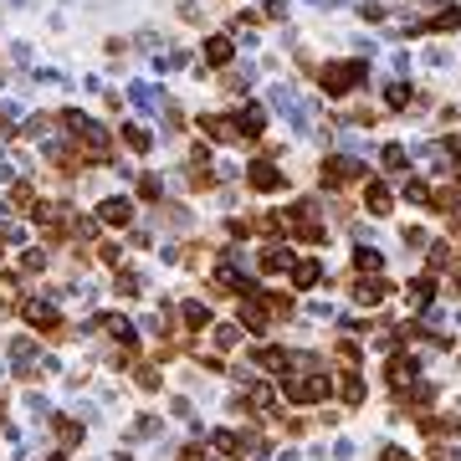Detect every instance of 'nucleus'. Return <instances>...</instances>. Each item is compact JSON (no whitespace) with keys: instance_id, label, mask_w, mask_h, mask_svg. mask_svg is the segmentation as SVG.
Instances as JSON below:
<instances>
[{"instance_id":"1","label":"nucleus","mask_w":461,"mask_h":461,"mask_svg":"<svg viewBox=\"0 0 461 461\" xmlns=\"http://www.w3.org/2000/svg\"><path fill=\"white\" fill-rule=\"evenodd\" d=\"M369 57H323L313 67V87L323 93L329 103H354L369 87Z\"/></svg>"},{"instance_id":"2","label":"nucleus","mask_w":461,"mask_h":461,"mask_svg":"<svg viewBox=\"0 0 461 461\" xmlns=\"http://www.w3.org/2000/svg\"><path fill=\"white\" fill-rule=\"evenodd\" d=\"M277 400L287 411H323L333 400V375L329 369H293L277 379Z\"/></svg>"},{"instance_id":"3","label":"nucleus","mask_w":461,"mask_h":461,"mask_svg":"<svg viewBox=\"0 0 461 461\" xmlns=\"http://www.w3.org/2000/svg\"><path fill=\"white\" fill-rule=\"evenodd\" d=\"M87 211H93V221L103 226V236H123V230H133L139 215H144L129 190H103V195L87 200Z\"/></svg>"},{"instance_id":"4","label":"nucleus","mask_w":461,"mask_h":461,"mask_svg":"<svg viewBox=\"0 0 461 461\" xmlns=\"http://www.w3.org/2000/svg\"><path fill=\"white\" fill-rule=\"evenodd\" d=\"M113 139H118V154L123 159H149L154 149H159V133H154V123H144V118H118L113 123Z\"/></svg>"},{"instance_id":"5","label":"nucleus","mask_w":461,"mask_h":461,"mask_svg":"<svg viewBox=\"0 0 461 461\" xmlns=\"http://www.w3.org/2000/svg\"><path fill=\"white\" fill-rule=\"evenodd\" d=\"M190 133H195V139H205L215 154L236 149V123H230V108H200V113L190 118Z\"/></svg>"},{"instance_id":"6","label":"nucleus","mask_w":461,"mask_h":461,"mask_svg":"<svg viewBox=\"0 0 461 461\" xmlns=\"http://www.w3.org/2000/svg\"><path fill=\"white\" fill-rule=\"evenodd\" d=\"M297 262V247L293 241H257L251 251V267H257V277H287Z\"/></svg>"},{"instance_id":"7","label":"nucleus","mask_w":461,"mask_h":461,"mask_svg":"<svg viewBox=\"0 0 461 461\" xmlns=\"http://www.w3.org/2000/svg\"><path fill=\"white\" fill-rule=\"evenodd\" d=\"M236 57H241V51H236V41H230L221 26H211V32L200 36V47H195V62L205 67V72H226Z\"/></svg>"},{"instance_id":"8","label":"nucleus","mask_w":461,"mask_h":461,"mask_svg":"<svg viewBox=\"0 0 461 461\" xmlns=\"http://www.w3.org/2000/svg\"><path fill=\"white\" fill-rule=\"evenodd\" d=\"M200 344L211 348V354H221V359H236V354H241L251 339L241 333V323H236V318H215L211 329L200 333Z\"/></svg>"},{"instance_id":"9","label":"nucleus","mask_w":461,"mask_h":461,"mask_svg":"<svg viewBox=\"0 0 461 461\" xmlns=\"http://www.w3.org/2000/svg\"><path fill=\"white\" fill-rule=\"evenodd\" d=\"M57 139V108H36V113H26L16 123V144L21 149H41Z\"/></svg>"},{"instance_id":"10","label":"nucleus","mask_w":461,"mask_h":461,"mask_svg":"<svg viewBox=\"0 0 461 461\" xmlns=\"http://www.w3.org/2000/svg\"><path fill=\"white\" fill-rule=\"evenodd\" d=\"M415 379H420V359H415L411 348H395V354H384V384H390L395 395H405Z\"/></svg>"},{"instance_id":"11","label":"nucleus","mask_w":461,"mask_h":461,"mask_svg":"<svg viewBox=\"0 0 461 461\" xmlns=\"http://www.w3.org/2000/svg\"><path fill=\"white\" fill-rule=\"evenodd\" d=\"M348 297H354L359 308H384V303L395 297V282L384 277V272H379V277H354L348 282Z\"/></svg>"},{"instance_id":"12","label":"nucleus","mask_w":461,"mask_h":461,"mask_svg":"<svg viewBox=\"0 0 461 461\" xmlns=\"http://www.w3.org/2000/svg\"><path fill=\"white\" fill-rule=\"evenodd\" d=\"M354 195H359V205H364L369 215H379V221H384V215L395 211V190H390V180H384V175L364 180L359 190H354Z\"/></svg>"},{"instance_id":"13","label":"nucleus","mask_w":461,"mask_h":461,"mask_svg":"<svg viewBox=\"0 0 461 461\" xmlns=\"http://www.w3.org/2000/svg\"><path fill=\"white\" fill-rule=\"evenodd\" d=\"M333 400H339L344 411H359L364 400H369V384H364L359 369H339V375H333Z\"/></svg>"},{"instance_id":"14","label":"nucleus","mask_w":461,"mask_h":461,"mask_svg":"<svg viewBox=\"0 0 461 461\" xmlns=\"http://www.w3.org/2000/svg\"><path fill=\"white\" fill-rule=\"evenodd\" d=\"M83 441H87V426H83V420H72V415H51V451L72 456Z\"/></svg>"},{"instance_id":"15","label":"nucleus","mask_w":461,"mask_h":461,"mask_svg":"<svg viewBox=\"0 0 461 461\" xmlns=\"http://www.w3.org/2000/svg\"><path fill=\"white\" fill-rule=\"evenodd\" d=\"M318 282H323V257H313V251H297L293 272H287V287H293V293H313Z\"/></svg>"},{"instance_id":"16","label":"nucleus","mask_w":461,"mask_h":461,"mask_svg":"<svg viewBox=\"0 0 461 461\" xmlns=\"http://www.w3.org/2000/svg\"><path fill=\"white\" fill-rule=\"evenodd\" d=\"M51 257H57L51 247L32 241V247H21V251H16V272H21L26 282H32V277H47V272H51Z\"/></svg>"},{"instance_id":"17","label":"nucleus","mask_w":461,"mask_h":461,"mask_svg":"<svg viewBox=\"0 0 461 461\" xmlns=\"http://www.w3.org/2000/svg\"><path fill=\"white\" fill-rule=\"evenodd\" d=\"M93 262H98L103 272H118V267H129V251L118 247L113 236H98V241H93Z\"/></svg>"},{"instance_id":"18","label":"nucleus","mask_w":461,"mask_h":461,"mask_svg":"<svg viewBox=\"0 0 461 461\" xmlns=\"http://www.w3.org/2000/svg\"><path fill=\"white\" fill-rule=\"evenodd\" d=\"M129 379L133 384H139V390H144V395H159V390H165V369H159V364H149V359H139L129 369Z\"/></svg>"},{"instance_id":"19","label":"nucleus","mask_w":461,"mask_h":461,"mask_svg":"<svg viewBox=\"0 0 461 461\" xmlns=\"http://www.w3.org/2000/svg\"><path fill=\"white\" fill-rule=\"evenodd\" d=\"M144 293V272H139V267H118L113 272V297H123V303H133V297Z\"/></svg>"},{"instance_id":"20","label":"nucleus","mask_w":461,"mask_h":461,"mask_svg":"<svg viewBox=\"0 0 461 461\" xmlns=\"http://www.w3.org/2000/svg\"><path fill=\"white\" fill-rule=\"evenodd\" d=\"M159 430H165V420H159V415H154V411H139V415H133V426H129V441H154Z\"/></svg>"},{"instance_id":"21","label":"nucleus","mask_w":461,"mask_h":461,"mask_svg":"<svg viewBox=\"0 0 461 461\" xmlns=\"http://www.w3.org/2000/svg\"><path fill=\"white\" fill-rule=\"evenodd\" d=\"M379 169H390V175L400 180V175H411V154H405L400 144H384L379 149Z\"/></svg>"},{"instance_id":"22","label":"nucleus","mask_w":461,"mask_h":461,"mask_svg":"<svg viewBox=\"0 0 461 461\" xmlns=\"http://www.w3.org/2000/svg\"><path fill=\"white\" fill-rule=\"evenodd\" d=\"M354 272H359V277H379V272H384V251L359 247V251H354Z\"/></svg>"},{"instance_id":"23","label":"nucleus","mask_w":461,"mask_h":461,"mask_svg":"<svg viewBox=\"0 0 461 461\" xmlns=\"http://www.w3.org/2000/svg\"><path fill=\"white\" fill-rule=\"evenodd\" d=\"M175 16L185 21V26H205V5L200 0H175ZM211 32V26H205Z\"/></svg>"},{"instance_id":"24","label":"nucleus","mask_w":461,"mask_h":461,"mask_svg":"<svg viewBox=\"0 0 461 461\" xmlns=\"http://www.w3.org/2000/svg\"><path fill=\"white\" fill-rule=\"evenodd\" d=\"M359 21H369V26H384V21H390V11H384L379 0H364V5H359Z\"/></svg>"},{"instance_id":"25","label":"nucleus","mask_w":461,"mask_h":461,"mask_svg":"<svg viewBox=\"0 0 461 461\" xmlns=\"http://www.w3.org/2000/svg\"><path fill=\"white\" fill-rule=\"evenodd\" d=\"M405 200H411V205H430V185L426 180H405Z\"/></svg>"},{"instance_id":"26","label":"nucleus","mask_w":461,"mask_h":461,"mask_svg":"<svg viewBox=\"0 0 461 461\" xmlns=\"http://www.w3.org/2000/svg\"><path fill=\"white\" fill-rule=\"evenodd\" d=\"M379 461H415L405 446H379Z\"/></svg>"},{"instance_id":"27","label":"nucleus","mask_w":461,"mask_h":461,"mask_svg":"<svg viewBox=\"0 0 461 461\" xmlns=\"http://www.w3.org/2000/svg\"><path fill=\"white\" fill-rule=\"evenodd\" d=\"M5 5H11V11H21V5H26V0H5Z\"/></svg>"}]
</instances>
